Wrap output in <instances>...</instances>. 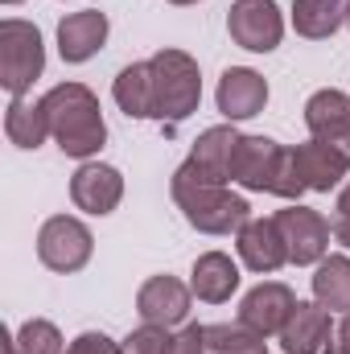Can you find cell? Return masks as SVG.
Here are the masks:
<instances>
[{
    "label": "cell",
    "instance_id": "cell-1",
    "mask_svg": "<svg viewBox=\"0 0 350 354\" xmlns=\"http://www.w3.org/2000/svg\"><path fill=\"white\" fill-rule=\"evenodd\" d=\"M169 194H174L181 218L202 231V235H235L248 218H252V206L243 194L231 189V181H214L206 177L194 161H181L169 177Z\"/></svg>",
    "mask_w": 350,
    "mask_h": 354
},
{
    "label": "cell",
    "instance_id": "cell-2",
    "mask_svg": "<svg viewBox=\"0 0 350 354\" xmlns=\"http://www.w3.org/2000/svg\"><path fill=\"white\" fill-rule=\"evenodd\" d=\"M46 120H50V140L62 149L71 161H95L99 149L107 145V120L99 107V95L87 83H58L42 95Z\"/></svg>",
    "mask_w": 350,
    "mask_h": 354
},
{
    "label": "cell",
    "instance_id": "cell-3",
    "mask_svg": "<svg viewBox=\"0 0 350 354\" xmlns=\"http://www.w3.org/2000/svg\"><path fill=\"white\" fill-rule=\"evenodd\" d=\"M231 185L248 194H272L284 202H301V194H309L297 169V153L272 136H239L231 157Z\"/></svg>",
    "mask_w": 350,
    "mask_h": 354
},
{
    "label": "cell",
    "instance_id": "cell-4",
    "mask_svg": "<svg viewBox=\"0 0 350 354\" xmlns=\"http://www.w3.org/2000/svg\"><path fill=\"white\" fill-rule=\"evenodd\" d=\"M153 66V95H157V111L153 120H165V124H181L198 111L202 103V71H198V58L165 46L149 58Z\"/></svg>",
    "mask_w": 350,
    "mask_h": 354
},
{
    "label": "cell",
    "instance_id": "cell-5",
    "mask_svg": "<svg viewBox=\"0 0 350 354\" xmlns=\"http://www.w3.org/2000/svg\"><path fill=\"white\" fill-rule=\"evenodd\" d=\"M46 75V41L33 21L4 17L0 21V87L12 95H29Z\"/></svg>",
    "mask_w": 350,
    "mask_h": 354
},
{
    "label": "cell",
    "instance_id": "cell-6",
    "mask_svg": "<svg viewBox=\"0 0 350 354\" xmlns=\"http://www.w3.org/2000/svg\"><path fill=\"white\" fill-rule=\"evenodd\" d=\"M95 256V235L79 214H50L37 231V260L58 272V276H71V272H83Z\"/></svg>",
    "mask_w": 350,
    "mask_h": 354
},
{
    "label": "cell",
    "instance_id": "cell-7",
    "mask_svg": "<svg viewBox=\"0 0 350 354\" xmlns=\"http://www.w3.org/2000/svg\"><path fill=\"white\" fill-rule=\"evenodd\" d=\"M284 248H288V264L297 268H317L330 256V239H334V223L322 210H309L301 202H288L284 210H276Z\"/></svg>",
    "mask_w": 350,
    "mask_h": 354
},
{
    "label": "cell",
    "instance_id": "cell-8",
    "mask_svg": "<svg viewBox=\"0 0 350 354\" xmlns=\"http://www.w3.org/2000/svg\"><path fill=\"white\" fill-rule=\"evenodd\" d=\"M227 33L248 54H272L284 41V12L276 0H235L227 12Z\"/></svg>",
    "mask_w": 350,
    "mask_h": 354
},
{
    "label": "cell",
    "instance_id": "cell-9",
    "mask_svg": "<svg viewBox=\"0 0 350 354\" xmlns=\"http://www.w3.org/2000/svg\"><path fill=\"white\" fill-rule=\"evenodd\" d=\"M190 305H194V288H190L185 280L169 276V272L149 276V280L136 288V313H140V322H149V326L181 330L185 317H190Z\"/></svg>",
    "mask_w": 350,
    "mask_h": 354
},
{
    "label": "cell",
    "instance_id": "cell-10",
    "mask_svg": "<svg viewBox=\"0 0 350 354\" xmlns=\"http://www.w3.org/2000/svg\"><path fill=\"white\" fill-rule=\"evenodd\" d=\"M235 256L248 272H260V276H272L288 264V248H284V235H280V223L276 214H252L239 231H235Z\"/></svg>",
    "mask_w": 350,
    "mask_h": 354
},
{
    "label": "cell",
    "instance_id": "cell-11",
    "mask_svg": "<svg viewBox=\"0 0 350 354\" xmlns=\"http://www.w3.org/2000/svg\"><path fill=\"white\" fill-rule=\"evenodd\" d=\"M297 309V292L284 284V280H260L256 288L243 292L239 301V322L260 334V338H276L288 322V313Z\"/></svg>",
    "mask_w": 350,
    "mask_h": 354
},
{
    "label": "cell",
    "instance_id": "cell-12",
    "mask_svg": "<svg viewBox=\"0 0 350 354\" xmlns=\"http://www.w3.org/2000/svg\"><path fill=\"white\" fill-rule=\"evenodd\" d=\"M214 107L227 124H243L268 107V79L252 66H227L219 87H214Z\"/></svg>",
    "mask_w": 350,
    "mask_h": 354
},
{
    "label": "cell",
    "instance_id": "cell-13",
    "mask_svg": "<svg viewBox=\"0 0 350 354\" xmlns=\"http://www.w3.org/2000/svg\"><path fill=\"white\" fill-rule=\"evenodd\" d=\"M71 202L75 210L95 214V218L111 214L124 202V174L107 161H83L71 177Z\"/></svg>",
    "mask_w": 350,
    "mask_h": 354
},
{
    "label": "cell",
    "instance_id": "cell-14",
    "mask_svg": "<svg viewBox=\"0 0 350 354\" xmlns=\"http://www.w3.org/2000/svg\"><path fill=\"white\" fill-rule=\"evenodd\" d=\"M107 33H111L107 12H99V8L66 12V17L58 21V54H62V62H66V66L91 62V58L107 46Z\"/></svg>",
    "mask_w": 350,
    "mask_h": 354
},
{
    "label": "cell",
    "instance_id": "cell-15",
    "mask_svg": "<svg viewBox=\"0 0 350 354\" xmlns=\"http://www.w3.org/2000/svg\"><path fill=\"white\" fill-rule=\"evenodd\" d=\"M293 153H297V169L305 177V189L330 194V189H342V185H347V177H350V153L347 149L309 136V140L293 145Z\"/></svg>",
    "mask_w": 350,
    "mask_h": 354
},
{
    "label": "cell",
    "instance_id": "cell-16",
    "mask_svg": "<svg viewBox=\"0 0 350 354\" xmlns=\"http://www.w3.org/2000/svg\"><path fill=\"white\" fill-rule=\"evenodd\" d=\"M334 313L322 309L317 301H297V309L288 313L284 330L276 334L280 338V351L284 354H322L330 334H334Z\"/></svg>",
    "mask_w": 350,
    "mask_h": 354
},
{
    "label": "cell",
    "instance_id": "cell-17",
    "mask_svg": "<svg viewBox=\"0 0 350 354\" xmlns=\"http://www.w3.org/2000/svg\"><path fill=\"white\" fill-rule=\"evenodd\" d=\"M305 128L313 140H330L350 153V95L338 87H322L305 99Z\"/></svg>",
    "mask_w": 350,
    "mask_h": 354
},
{
    "label": "cell",
    "instance_id": "cell-18",
    "mask_svg": "<svg viewBox=\"0 0 350 354\" xmlns=\"http://www.w3.org/2000/svg\"><path fill=\"white\" fill-rule=\"evenodd\" d=\"M239 260H231L227 252H202L190 268V288L202 305H227L239 292Z\"/></svg>",
    "mask_w": 350,
    "mask_h": 354
},
{
    "label": "cell",
    "instance_id": "cell-19",
    "mask_svg": "<svg viewBox=\"0 0 350 354\" xmlns=\"http://www.w3.org/2000/svg\"><path fill=\"white\" fill-rule=\"evenodd\" d=\"M239 128L235 124H214V128H206V132H198V140H194V149H190V157L185 161H194L198 169L206 177H214V181H231V157H235V145H239Z\"/></svg>",
    "mask_w": 350,
    "mask_h": 354
},
{
    "label": "cell",
    "instance_id": "cell-20",
    "mask_svg": "<svg viewBox=\"0 0 350 354\" xmlns=\"http://www.w3.org/2000/svg\"><path fill=\"white\" fill-rule=\"evenodd\" d=\"M4 136L8 145L33 153L50 140V120H46V107L42 99H29V95H12L8 107H4Z\"/></svg>",
    "mask_w": 350,
    "mask_h": 354
},
{
    "label": "cell",
    "instance_id": "cell-21",
    "mask_svg": "<svg viewBox=\"0 0 350 354\" xmlns=\"http://www.w3.org/2000/svg\"><path fill=\"white\" fill-rule=\"evenodd\" d=\"M111 99H116V107H120L128 120H153L157 95H153V66H149V58H145V62H128V66L116 75Z\"/></svg>",
    "mask_w": 350,
    "mask_h": 354
},
{
    "label": "cell",
    "instance_id": "cell-22",
    "mask_svg": "<svg viewBox=\"0 0 350 354\" xmlns=\"http://www.w3.org/2000/svg\"><path fill=\"white\" fill-rule=\"evenodd\" d=\"M347 25V0H293V29L309 41H326Z\"/></svg>",
    "mask_w": 350,
    "mask_h": 354
},
{
    "label": "cell",
    "instance_id": "cell-23",
    "mask_svg": "<svg viewBox=\"0 0 350 354\" xmlns=\"http://www.w3.org/2000/svg\"><path fill=\"white\" fill-rule=\"evenodd\" d=\"M313 301L330 313H350V256H326L313 268Z\"/></svg>",
    "mask_w": 350,
    "mask_h": 354
},
{
    "label": "cell",
    "instance_id": "cell-24",
    "mask_svg": "<svg viewBox=\"0 0 350 354\" xmlns=\"http://www.w3.org/2000/svg\"><path fill=\"white\" fill-rule=\"evenodd\" d=\"M12 342H17L21 354H66V338H62V330H58L50 317H29V322H21L17 334H12Z\"/></svg>",
    "mask_w": 350,
    "mask_h": 354
},
{
    "label": "cell",
    "instance_id": "cell-25",
    "mask_svg": "<svg viewBox=\"0 0 350 354\" xmlns=\"http://www.w3.org/2000/svg\"><path fill=\"white\" fill-rule=\"evenodd\" d=\"M260 334H252L239 317L235 322H214V326H206V346L210 354H227V351H239V346H248V342H256Z\"/></svg>",
    "mask_w": 350,
    "mask_h": 354
},
{
    "label": "cell",
    "instance_id": "cell-26",
    "mask_svg": "<svg viewBox=\"0 0 350 354\" xmlns=\"http://www.w3.org/2000/svg\"><path fill=\"white\" fill-rule=\"evenodd\" d=\"M169 346H174V330L149 322H140V330L124 338V354H169Z\"/></svg>",
    "mask_w": 350,
    "mask_h": 354
},
{
    "label": "cell",
    "instance_id": "cell-27",
    "mask_svg": "<svg viewBox=\"0 0 350 354\" xmlns=\"http://www.w3.org/2000/svg\"><path fill=\"white\" fill-rule=\"evenodd\" d=\"M66 354H124V342L107 338L103 330H83L79 338L66 342Z\"/></svg>",
    "mask_w": 350,
    "mask_h": 354
},
{
    "label": "cell",
    "instance_id": "cell-28",
    "mask_svg": "<svg viewBox=\"0 0 350 354\" xmlns=\"http://www.w3.org/2000/svg\"><path fill=\"white\" fill-rule=\"evenodd\" d=\"M169 354H210V346H206V326L185 322L181 330H174V346H169Z\"/></svg>",
    "mask_w": 350,
    "mask_h": 354
},
{
    "label": "cell",
    "instance_id": "cell-29",
    "mask_svg": "<svg viewBox=\"0 0 350 354\" xmlns=\"http://www.w3.org/2000/svg\"><path fill=\"white\" fill-rule=\"evenodd\" d=\"M322 354H350V313H342V322L334 326V334H330Z\"/></svg>",
    "mask_w": 350,
    "mask_h": 354
},
{
    "label": "cell",
    "instance_id": "cell-30",
    "mask_svg": "<svg viewBox=\"0 0 350 354\" xmlns=\"http://www.w3.org/2000/svg\"><path fill=\"white\" fill-rule=\"evenodd\" d=\"M334 243H342L350 252V218H342V214H334Z\"/></svg>",
    "mask_w": 350,
    "mask_h": 354
},
{
    "label": "cell",
    "instance_id": "cell-31",
    "mask_svg": "<svg viewBox=\"0 0 350 354\" xmlns=\"http://www.w3.org/2000/svg\"><path fill=\"white\" fill-rule=\"evenodd\" d=\"M334 214H342V218H350V177H347V185L338 189V202H334Z\"/></svg>",
    "mask_w": 350,
    "mask_h": 354
},
{
    "label": "cell",
    "instance_id": "cell-32",
    "mask_svg": "<svg viewBox=\"0 0 350 354\" xmlns=\"http://www.w3.org/2000/svg\"><path fill=\"white\" fill-rule=\"evenodd\" d=\"M227 354H268V338H256V342H248L239 351H227Z\"/></svg>",
    "mask_w": 350,
    "mask_h": 354
},
{
    "label": "cell",
    "instance_id": "cell-33",
    "mask_svg": "<svg viewBox=\"0 0 350 354\" xmlns=\"http://www.w3.org/2000/svg\"><path fill=\"white\" fill-rule=\"evenodd\" d=\"M0 342H4V346H0V354H21V351H17V342H12V334H4Z\"/></svg>",
    "mask_w": 350,
    "mask_h": 354
},
{
    "label": "cell",
    "instance_id": "cell-34",
    "mask_svg": "<svg viewBox=\"0 0 350 354\" xmlns=\"http://www.w3.org/2000/svg\"><path fill=\"white\" fill-rule=\"evenodd\" d=\"M169 4H177V8H190V4H198V0H169Z\"/></svg>",
    "mask_w": 350,
    "mask_h": 354
},
{
    "label": "cell",
    "instance_id": "cell-35",
    "mask_svg": "<svg viewBox=\"0 0 350 354\" xmlns=\"http://www.w3.org/2000/svg\"><path fill=\"white\" fill-rule=\"evenodd\" d=\"M0 4H8V8H12V4H25V0H0Z\"/></svg>",
    "mask_w": 350,
    "mask_h": 354
},
{
    "label": "cell",
    "instance_id": "cell-36",
    "mask_svg": "<svg viewBox=\"0 0 350 354\" xmlns=\"http://www.w3.org/2000/svg\"><path fill=\"white\" fill-rule=\"evenodd\" d=\"M347 29H350V0H347Z\"/></svg>",
    "mask_w": 350,
    "mask_h": 354
}]
</instances>
